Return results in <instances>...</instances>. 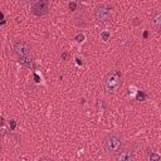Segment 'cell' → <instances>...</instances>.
I'll return each instance as SVG.
<instances>
[{"label":"cell","instance_id":"cell-1","mask_svg":"<svg viewBox=\"0 0 161 161\" xmlns=\"http://www.w3.org/2000/svg\"><path fill=\"white\" fill-rule=\"evenodd\" d=\"M121 84V72L116 70L113 73H109L104 79V87L108 93H113L118 89Z\"/></svg>","mask_w":161,"mask_h":161},{"label":"cell","instance_id":"cell-2","mask_svg":"<svg viewBox=\"0 0 161 161\" xmlns=\"http://www.w3.org/2000/svg\"><path fill=\"white\" fill-rule=\"evenodd\" d=\"M121 142H122V140H121V137L118 135H114V133L109 135L104 141V148H106V151L108 153H114V152H117L119 150Z\"/></svg>","mask_w":161,"mask_h":161},{"label":"cell","instance_id":"cell-3","mask_svg":"<svg viewBox=\"0 0 161 161\" xmlns=\"http://www.w3.org/2000/svg\"><path fill=\"white\" fill-rule=\"evenodd\" d=\"M111 14H112V6L109 5H99L94 10V16L101 23L108 21L111 19Z\"/></svg>","mask_w":161,"mask_h":161},{"label":"cell","instance_id":"cell-4","mask_svg":"<svg viewBox=\"0 0 161 161\" xmlns=\"http://www.w3.org/2000/svg\"><path fill=\"white\" fill-rule=\"evenodd\" d=\"M49 0H36L31 6V13L36 16H43L49 11Z\"/></svg>","mask_w":161,"mask_h":161},{"label":"cell","instance_id":"cell-5","mask_svg":"<svg viewBox=\"0 0 161 161\" xmlns=\"http://www.w3.org/2000/svg\"><path fill=\"white\" fill-rule=\"evenodd\" d=\"M14 49H15V52H16L20 57H28V55H29V53H30L29 47H28L25 43H21V42L15 43Z\"/></svg>","mask_w":161,"mask_h":161},{"label":"cell","instance_id":"cell-6","mask_svg":"<svg viewBox=\"0 0 161 161\" xmlns=\"http://www.w3.org/2000/svg\"><path fill=\"white\" fill-rule=\"evenodd\" d=\"M133 157H135V155L131 150H126V151H122L116 155V158L118 161H131V160H133Z\"/></svg>","mask_w":161,"mask_h":161},{"label":"cell","instance_id":"cell-7","mask_svg":"<svg viewBox=\"0 0 161 161\" xmlns=\"http://www.w3.org/2000/svg\"><path fill=\"white\" fill-rule=\"evenodd\" d=\"M151 23H152V26L155 28V30L158 31V30H160V26H161V13H160V11H156V13H155V15H153Z\"/></svg>","mask_w":161,"mask_h":161},{"label":"cell","instance_id":"cell-8","mask_svg":"<svg viewBox=\"0 0 161 161\" xmlns=\"http://www.w3.org/2000/svg\"><path fill=\"white\" fill-rule=\"evenodd\" d=\"M20 63L21 64H24V65H26V67H33V63H31V60H29V58L28 57H20Z\"/></svg>","mask_w":161,"mask_h":161},{"label":"cell","instance_id":"cell-9","mask_svg":"<svg viewBox=\"0 0 161 161\" xmlns=\"http://www.w3.org/2000/svg\"><path fill=\"white\" fill-rule=\"evenodd\" d=\"M148 158H150L151 161H152V160H155V161H156V160H158V158H160V156H158L157 153H153V152H150V153H148Z\"/></svg>","mask_w":161,"mask_h":161},{"label":"cell","instance_id":"cell-10","mask_svg":"<svg viewBox=\"0 0 161 161\" xmlns=\"http://www.w3.org/2000/svg\"><path fill=\"white\" fill-rule=\"evenodd\" d=\"M101 36H102L103 40H108V38H109V33H108V31H103V33L101 34Z\"/></svg>","mask_w":161,"mask_h":161},{"label":"cell","instance_id":"cell-11","mask_svg":"<svg viewBox=\"0 0 161 161\" xmlns=\"http://www.w3.org/2000/svg\"><path fill=\"white\" fill-rule=\"evenodd\" d=\"M84 38H86V36H84V34H78V35L75 36V40L80 43V42H83V40H84Z\"/></svg>","mask_w":161,"mask_h":161},{"label":"cell","instance_id":"cell-12","mask_svg":"<svg viewBox=\"0 0 161 161\" xmlns=\"http://www.w3.org/2000/svg\"><path fill=\"white\" fill-rule=\"evenodd\" d=\"M145 97H146L145 93H142V92H138V93H137V99H138V101H143Z\"/></svg>","mask_w":161,"mask_h":161},{"label":"cell","instance_id":"cell-13","mask_svg":"<svg viewBox=\"0 0 161 161\" xmlns=\"http://www.w3.org/2000/svg\"><path fill=\"white\" fill-rule=\"evenodd\" d=\"M69 9H70V10H72V11H74V10H75V9H77V4H75V3H74V1H72V3H70V4H69Z\"/></svg>","mask_w":161,"mask_h":161},{"label":"cell","instance_id":"cell-14","mask_svg":"<svg viewBox=\"0 0 161 161\" xmlns=\"http://www.w3.org/2000/svg\"><path fill=\"white\" fill-rule=\"evenodd\" d=\"M15 126H16L15 121H14V119H11V121H10V128H11V130H14V128H15Z\"/></svg>","mask_w":161,"mask_h":161},{"label":"cell","instance_id":"cell-15","mask_svg":"<svg viewBox=\"0 0 161 161\" xmlns=\"http://www.w3.org/2000/svg\"><path fill=\"white\" fill-rule=\"evenodd\" d=\"M24 3H33V1H35V0H23Z\"/></svg>","mask_w":161,"mask_h":161},{"label":"cell","instance_id":"cell-16","mask_svg":"<svg viewBox=\"0 0 161 161\" xmlns=\"http://www.w3.org/2000/svg\"><path fill=\"white\" fill-rule=\"evenodd\" d=\"M94 1H98V0H94Z\"/></svg>","mask_w":161,"mask_h":161}]
</instances>
